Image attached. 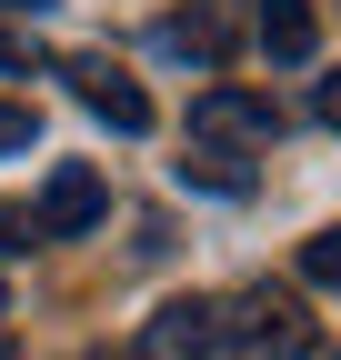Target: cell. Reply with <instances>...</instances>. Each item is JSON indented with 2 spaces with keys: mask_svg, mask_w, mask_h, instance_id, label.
Here are the masks:
<instances>
[{
  "mask_svg": "<svg viewBox=\"0 0 341 360\" xmlns=\"http://www.w3.org/2000/svg\"><path fill=\"white\" fill-rule=\"evenodd\" d=\"M0 11H30V20H40V11H51V0H0Z\"/></svg>",
  "mask_w": 341,
  "mask_h": 360,
  "instance_id": "14",
  "label": "cell"
},
{
  "mask_svg": "<svg viewBox=\"0 0 341 360\" xmlns=\"http://www.w3.org/2000/svg\"><path fill=\"white\" fill-rule=\"evenodd\" d=\"M11 70H30V51H20V40H0V80H11Z\"/></svg>",
  "mask_w": 341,
  "mask_h": 360,
  "instance_id": "13",
  "label": "cell"
},
{
  "mask_svg": "<svg viewBox=\"0 0 341 360\" xmlns=\"http://www.w3.org/2000/svg\"><path fill=\"white\" fill-rule=\"evenodd\" d=\"M101 210H111L101 170H91V160H61V170H51V191H40V240H80Z\"/></svg>",
  "mask_w": 341,
  "mask_h": 360,
  "instance_id": "4",
  "label": "cell"
},
{
  "mask_svg": "<svg viewBox=\"0 0 341 360\" xmlns=\"http://www.w3.org/2000/svg\"><path fill=\"white\" fill-rule=\"evenodd\" d=\"M231 40H241V11H221V0H191V11H170L151 30V51L161 60H191V70H221L231 60Z\"/></svg>",
  "mask_w": 341,
  "mask_h": 360,
  "instance_id": "2",
  "label": "cell"
},
{
  "mask_svg": "<svg viewBox=\"0 0 341 360\" xmlns=\"http://www.w3.org/2000/svg\"><path fill=\"white\" fill-rule=\"evenodd\" d=\"M321 120H331V130H341V70H331V80H321Z\"/></svg>",
  "mask_w": 341,
  "mask_h": 360,
  "instance_id": "12",
  "label": "cell"
},
{
  "mask_svg": "<svg viewBox=\"0 0 341 360\" xmlns=\"http://www.w3.org/2000/svg\"><path fill=\"white\" fill-rule=\"evenodd\" d=\"M70 360H101V350H70Z\"/></svg>",
  "mask_w": 341,
  "mask_h": 360,
  "instance_id": "15",
  "label": "cell"
},
{
  "mask_svg": "<svg viewBox=\"0 0 341 360\" xmlns=\"http://www.w3.org/2000/svg\"><path fill=\"white\" fill-rule=\"evenodd\" d=\"M221 340H231V360H302V350H311V310H302V290L251 281V290L221 310Z\"/></svg>",
  "mask_w": 341,
  "mask_h": 360,
  "instance_id": "1",
  "label": "cell"
},
{
  "mask_svg": "<svg viewBox=\"0 0 341 360\" xmlns=\"http://www.w3.org/2000/svg\"><path fill=\"white\" fill-rule=\"evenodd\" d=\"M40 141V110H20V101H0V160H11V150H30Z\"/></svg>",
  "mask_w": 341,
  "mask_h": 360,
  "instance_id": "10",
  "label": "cell"
},
{
  "mask_svg": "<svg viewBox=\"0 0 341 360\" xmlns=\"http://www.w3.org/2000/svg\"><path fill=\"white\" fill-rule=\"evenodd\" d=\"M251 40H261L281 70H302L321 51V20H311V0H261V11H251Z\"/></svg>",
  "mask_w": 341,
  "mask_h": 360,
  "instance_id": "7",
  "label": "cell"
},
{
  "mask_svg": "<svg viewBox=\"0 0 341 360\" xmlns=\"http://www.w3.org/2000/svg\"><path fill=\"white\" fill-rule=\"evenodd\" d=\"M70 80H80V101H91V110L120 130V141H141V130H151V101H141V80H131V70H111L101 51H80V60H70Z\"/></svg>",
  "mask_w": 341,
  "mask_h": 360,
  "instance_id": "6",
  "label": "cell"
},
{
  "mask_svg": "<svg viewBox=\"0 0 341 360\" xmlns=\"http://www.w3.org/2000/svg\"><path fill=\"white\" fill-rule=\"evenodd\" d=\"M181 180H201V191H251V170H241L231 150H201V160H181Z\"/></svg>",
  "mask_w": 341,
  "mask_h": 360,
  "instance_id": "9",
  "label": "cell"
},
{
  "mask_svg": "<svg viewBox=\"0 0 341 360\" xmlns=\"http://www.w3.org/2000/svg\"><path fill=\"white\" fill-rule=\"evenodd\" d=\"M221 350V310L211 300H161L141 321V360H211Z\"/></svg>",
  "mask_w": 341,
  "mask_h": 360,
  "instance_id": "3",
  "label": "cell"
},
{
  "mask_svg": "<svg viewBox=\"0 0 341 360\" xmlns=\"http://www.w3.org/2000/svg\"><path fill=\"white\" fill-rule=\"evenodd\" d=\"M302 281L311 290H341V231H311L302 240Z\"/></svg>",
  "mask_w": 341,
  "mask_h": 360,
  "instance_id": "8",
  "label": "cell"
},
{
  "mask_svg": "<svg viewBox=\"0 0 341 360\" xmlns=\"http://www.w3.org/2000/svg\"><path fill=\"white\" fill-rule=\"evenodd\" d=\"M191 130H201V141H281V110L261 101V90H201V101H191Z\"/></svg>",
  "mask_w": 341,
  "mask_h": 360,
  "instance_id": "5",
  "label": "cell"
},
{
  "mask_svg": "<svg viewBox=\"0 0 341 360\" xmlns=\"http://www.w3.org/2000/svg\"><path fill=\"white\" fill-rule=\"evenodd\" d=\"M40 240V210H0V250H30Z\"/></svg>",
  "mask_w": 341,
  "mask_h": 360,
  "instance_id": "11",
  "label": "cell"
}]
</instances>
